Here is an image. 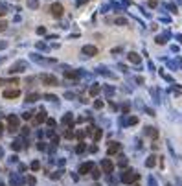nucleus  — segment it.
Here are the masks:
<instances>
[{"instance_id": "nucleus-1", "label": "nucleus", "mask_w": 182, "mask_h": 186, "mask_svg": "<svg viewBox=\"0 0 182 186\" xmlns=\"http://www.w3.org/2000/svg\"><path fill=\"white\" fill-rule=\"evenodd\" d=\"M7 125H9V131L13 133V131H17L18 129V118L17 116H9L7 118Z\"/></svg>"}, {"instance_id": "nucleus-2", "label": "nucleus", "mask_w": 182, "mask_h": 186, "mask_svg": "<svg viewBox=\"0 0 182 186\" xmlns=\"http://www.w3.org/2000/svg\"><path fill=\"white\" fill-rule=\"evenodd\" d=\"M41 81H42L44 85H57V77H53V76H48V74L41 76Z\"/></svg>"}, {"instance_id": "nucleus-3", "label": "nucleus", "mask_w": 182, "mask_h": 186, "mask_svg": "<svg viewBox=\"0 0 182 186\" xmlns=\"http://www.w3.org/2000/svg\"><path fill=\"white\" fill-rule=\"evenodd\" d=\"M52 15L53 17H61V15H63V6H61L59 2L52 4Z\"/></svg>"}, {"instance_id": "nucleus-4", "label": "nucleus", "mask_w": 182, "mask_h": 186, "mask_svg": "<svg viewBox=\"0 0 182 186\" xmlns=\"http://www.w3.org/2000/svg\"><path fill=\"white\" fill-rule=\"evenodd\" d=\"M20 96V90L18 88H11V90H4V98H18Z\"/></svg>"}, {"instance_id": "nucleus-5", "label": "nucleus", "mask_w": 182, "mask_h": 186, "mask_svg": "<svg viewBox=\"0 0 182 186\" xmlns=\"http://www.w3.org/2000/svg\"><path fill=\"white\" fill-rule=\"evenodd\" d=\"M123 183H134V181L138 179V173H133V171H127V175L122 177Z\"/></svg>"}, {"instance_id": "nucleus-6", "label": "nucleus", "mask_w": 182, "mask_h": 186, "mask_svg": "<svg viewBox=\"0 0 182 186\" xmlns=\"http://www.w3.org/2000/svg\"><path fill=\"white\" fill-rule=\"evenodd\" d=\"M101 168H103V171H105V173H110L112 170H114V164H112L110 160H103L101 162Z\"/></svg>"}, {"instance_id": "nucleus-7", "label": "nucleus", "mask_w": 182, "mask_h": 186, "mask_svg": "<svg viewBox=\"0 0 182 186\" xmlns=\"http://www.w3.org/2000/svg\"><path fill=\"white\" fill-rule=\"evenodd\" d=\"M83 53L85 55H96L98 48H96V46H83Z\"/></svg>"}, {"instance_id": "nucleus-8", "label": "nucleus", "mask_w": 182, "mask_h": 186, "mask_svg": "<svg viewBox=\"0 0 182 186\" xmlns=\"http://www.w3.org/2000/svg\"><path fill=\"white\" fill-rule=\"evenodd\" d=\"M120 151V144H116V142H112V144L109 146V155H114Z\"/></svg>"}, {"instance_id": "nucleus-9", "label": "nucleus", "mask_w": 182, "mask_h": 186, "mask_svg": "<svg viewBox=\"0 0 182 186\" xmlns=\"http://www.w3.org/2000/svg\"><path fill=\"white\" fill-rule=\"evenodd\" d=\"M44 120H46V112H39V114L35 116V120H33V122H35V123H42Z\"/></svg>"}, {"instance_id": "nucleus-10", "label": "nucleus", "mask_w": 182, "mask_h": 186, "mask_svg": "<svg viewBox=\"0 0 182 186\" xmlns=\"http://www.w3.org/2000/svg\"><path fill=\"white\" fill-rule=\"evenodd\" d=\"M90 170H92V164H90V162H87V164H83L79 168V173H88Z\"/></svg>"}, {"instance_id": "nucleus-11", "label": "nucleus", "mask_w": 182, "mask_h": 186, "mask_svg": "<svg viewBox=\"0 0 182 186\" xmlns=\"http://www.w3.org/2000/svg\"><path fill=\"white\" fill-rule=\"evenodd\" d=\"M129 59L133 61V63H140V55H138V53H129Z\"/></svg>"}, {"instance_id": "nucleus-12", "label": "nucleus", "mask_w": 182, "mask_h": 186, "mask_svg": "<svg viewBox=\"0 0 182 186\" xmlns=\"http://www.w3.org/2000/svg\"><path fill=\"white\" fill-rule=\"evenodd\" d=\"M39 100V94H30L28 96V102H37Z\"/></svg>"}, {"instance_id": "nucleus-13", "label": "nucleus", "mask_w": 182, "mask_h": 186, "mask_svg": "<svg viewBox=\"0 0 182 186\" xmlns=\"http://www.w3.org/2000/svg\"><path fill=\"white\" fill-rule=\"evenodd\" d=\"M64 76H66L68 79H70V77L74 79V77H77V72H66V74H64Z\"/></svg>"}, {"instance_id": "nucleus-14", "label": "nucleus", "mask_w": 182, "mask_h": 186, "mask_svg": "<svg viewBox=\"0 0 182 186\" xmlns=\"http://www.w3.org/2000/svg\"><path fill=\"white\" fill-rule=\"evenodd\" d=\"M6 28H7V22L6 20H0V32H4Z\"/></svg>"}, {"instance_id": "nucleus-15", "label": "nucleus", "mask_w": 182, "mask_h": 186, "mask_svg": "<svg viewBox=\"0 0 182 186\" xmlns=\"http://www.w3.org/2000/svg\"><path fill=\"white\" fill-rule=\"evenodd\" d=\"M98 92H99V87H92V88H90V94H92V96L98 94Z\"/></svg>"}, {"instance_id": "nucleus-16", "label": "nucleus", "mask_w": 182, "mask_h": 186, "mask_svg": "<svg viewBox=\"0 0 182 186\" xmlns=\"http://www.w3.org/2000/svg\"><path fill=\"white\" fill-rule=\"evenodd\" d=\"M22 118H24V120H30V118H32V112H24V114H22Z\"/></svg>"}, {"instance_id": "nucleus-17", "label": "nucleus", "mask_w": 182, "mask_h": 186, "mask_svg": "<svg viewBox=\"0 0 182 186\" xmlns=\"http://www.w3.org/2000/svg\"><path fill=\"white\" fill-rule=\"evenodd\" d=\"M92 175H94V179H98L99 177V170H92Z\"/></svg>"}, {"instance_id": "nucleus-18", "label": "nucleus", "mask_w": 182, "mask_h": 186, "mask_svg": "<svg viewBox=\"0 0 182 186\" xmlns=\"http://www.w3.org/2000/svg\"><path fill=\"white\" fill-rule=\"evenodd\" d=\"M28 4H30V7H37V2H35V0H30Z\"/></svg>"}, {"instance_id": "nucleus-19", "label": "nucleus", "mask_w": 182, "mask_h": 186, "mask_svg": "<svg viewBox=\"0 0 182 186\" xmlns=\"http://www.w3.org/2000/svg\"><path fill=\"white\" fill-rule=\"evenodd\" d=\"M153 164H154V157H151L149 160H147V166H153Z\"/></svg>"}, {"instance_id": "nucleus-20", "label": "nucleus", "mask_w": 182, "mask_h": 186, "mask_svg": "<svg viewBox=\"0 0 182 186\" xmlns=\"http://www.w3.org/2000/svg\"><path fill=\"white\" fill-rule=\"evenodd\" d=\"M116 22H118V24H125L127 20H125V18H116Z\"/></svg>"}, {"instance_id": "nucleus-21", "label": "nucleus", "mask_w": 182, "mask_h": 186, "mask_svg": "<svg viewBox=\"0 0 182 186\" xmlns=\"http://www.w3.org/2000/svg\"><path fill=\"white\" fill-rule=\"evenodd\" d=\"M77 151H79V153H81V151H85V146H83V144H79V146H77Z\"/></svg>"}, {"instance_id": "nucleus-22", "label": "nucleus", "mask_w": 182, "mask_h": 186, "mask_svg": "<svg viewBox=\"0 0 182 186\" xmlns=\"http://www.w3.org/2000/svg\"><path fill=\"white\" fill-rule=\"evenodd\" d=\"M6 15V11H4V7H0V17H4Z\"/></svg>"}, {"instance_id": "nucleus-23", "label": "nucleus", "mask_w": 182, "mask_h": 186, "mask_svg": "<svg viewBox=\"0 0 182 186\" xmlns=\"http://www.w3.org/2000/svg\"><path fill=\"white\" fill-rule=\"evenodd\" d=\"M0 131H2V123H0Z\"/></svg>"}, {"instance_id": "nucleus-24", "label": "nucleus", "mask_w": 182, "mask_h": 186, "mask_svg": "<svg viewBox=\"0 0 182 186\" xmlns=\"http://www.w3.org/2000/svg\"><path fill=\"white\" fill-rule=\"evenodd\" d=\"M134 186H138V184H134Z\"/></svg>"}]
</instances>
